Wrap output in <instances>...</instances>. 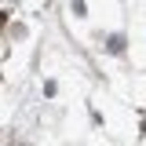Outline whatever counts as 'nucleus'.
Wrapping results in <instances>:
<instances>
[{"label": "nucleus", "mask_w": 146, "mask_h": 146, "mask_svg": "<svg viewBox=\"0 0 146 146\" xmlns=\"http://www.w3.org/2000/svg\"><path fill=\"white\" fill-rule=\"evenodd\" d=\"M106 48H110L113 55H121V51H124V36H110V44H106Z\"/></svg>", "instance_id": "1"}]
</instances>
